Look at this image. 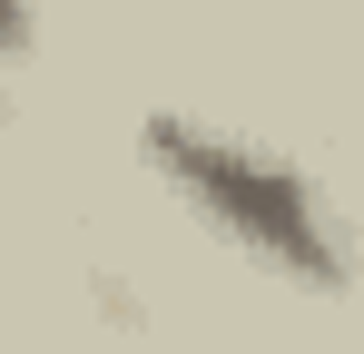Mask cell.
I'll list each match as a JSON object with an SVG mask.
<instances>
[{
	"mask_svg": "<svg viewBox=\"0 0 364 354\" xmlns=\"http://www.w3.org/2000/svg\"><path fill=\"white\" fill-rule=\"evenodd\" d=\"M30 50V0H0V59Z\"/></svg>",
	"mask_w": 364,
	"mask_h": 354,
	"instance_id": "7a4b0ae2",
	"label": "cell"
},
{
	"mask_svg": "<svg viewBox=\"0 0 364 354\" xmlns=\"http://www.w3.org/2000/svg\"><path fill=\"white\" fill-rule=\"evenodd\" d=\"M138 148H148L158 187H168L217 246H237L246 266H266V276H286V286H305V295H335L355 276L345 217H335V197H325L296 158L256 148V138L217 128V118H148Z\"/></svg>",
	"mask_w": 364,
	"mask_h": 354,
	"instance_id": "6da1fadb",
	"label": "cell"
}]
</instances>
